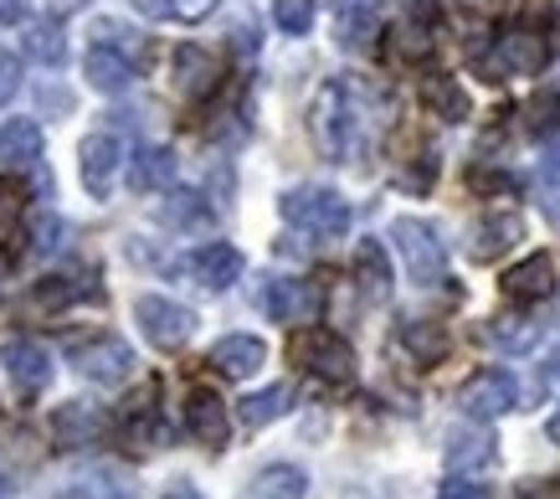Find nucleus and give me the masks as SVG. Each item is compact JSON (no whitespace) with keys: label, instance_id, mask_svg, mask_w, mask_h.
I'll use <instances>...</instances> for the list:
<instances>
[{"label":"nucleus","instance_id":"obj_1","mask_svg":"<svg viewBox=\"0 0 560 499\" xmlns=\"http://www.w3.org/2000/svg\"><path fill=\"white\" fill-rule=\"evenodd\" d=\"M308 129H314V144H319L329 160H355L360 135H365V108H360V88L335 78V83L319 88L314 98V114H308Z\"/></svg>","mask_w":560,"mask_h":499},{"label":"nucleus","instance_id":"obj_2","mask_svg":"<svg viewBox=\"0 0 560 499\" xmlns=\"http://www.w3.org/2000/svg\"><path fill=\"white\" fill-rule=\"evenodd\" d=\"M289 356L304 365L314 381H324V386H355L360 361H355V350H350V340H345V335H335V329L304 325L289 340Z\"/></svg>","mask_w":560,"mask_h":499},{"label":"nucleus","instance_id":"obj_3","mask_svg":"<svg viewBox=\"0 0 560 499\" xmlns=\"http://www.w3.org/2000/svg\"><path fill=\"white\" fill-rule=\"evenodd\" d=\"M278 211H283V222H293L299 232H308V237L329 242V237H345V232H350V201H345L340 190L299 186L278 201Z\"/></svg>","mask_w":560,"mask_h":499},{"label":"nucleus","instance_id":"obj_4","mask_svg":"<svg viewBox=\"0 0 560 499\" xmlns=\"http://www.w3.org/2000/svg\"><path fill=\"white\" fill-rule=\"evenodd\" d=\"M550 62V42L529 26H510V32L493 36V47L478 57V68L489 83H504V78H535V72Z\"/></svg>","mask_w":560,"mask_h":499},{"label":"nucleus","instance_id":"obj_5","mask_svg":"<svg viewBox=\"0 0 560 499\" xmlns=\"http://www.w3.org/2000/svg\"><path fill=\"white\" fill-rule=\"evenodd\" d=\"M390 242L396 253L407 258V274L417 283H442L447 278V242L438 237V227L422 222V217H396L390 222Z\"/></svg>","mask_w":560,"mask_h":499},{"label":"nucleus","instance_id":"obj_6","mask_svg":"<svg viewBox=\"0 0 560 499\" xmlns=\"http://www.w3.org/2000/svg\"><path fill=\"white\" fill-rule=\"evenodd\" d=\"M514 402H520V381H514L510 371L489 365V371H474V376L463 381L458 413L468 417V422H499L504 413H514Z\"/></svg>","mask_w":560,"mask_h":499},{"label":"nucleus","instance_id":"obj_7","mask_svg":"<svg viewBox=\"0 0 560 499\" xmlns=\"http://www.w3.org/2000/svg\"><path fill=\"white\" fill-rule=\"evenodd\" d=\"M72 361L88 381L98 386H119L135 376V345L119 335H93V340H72Z\"/></svg>","mask_w":560,"mask_h":499},{"label":"nucleus","instance_id":"obj_8","mask_svg":"<svg viewBox=\"0 0 560 499\" xmlns=\"http://www.w3.org/2000/svg\"><path fill=\"white\" fill-rule=\"evenodd\" d=\"M135 320L144 329V340L160 345V350H180V345L196 335V310L175 304V299H160V293H144L135 304Z\"/></svg>","mask_w":560,"mask_h":499},{"label":"nucleus","instance_id":"obj_9","mask_svg":"<svg viewBox=\"0 0 560 499\" xmlns=\"http://www.w3.org/2000/svg\"><path fill=\"white\" fill-rule=\"evenodd\" d=\"M257 304L268 314L272 325H314V314H319V289L304 283V278H268L262 289H257Z\"/></svg>","mask_w":560,"mask_h":499},{"label":"nucleus","instance_id":"obj_10","mask_svg":"<svg viewBox=\"0 0 560 499\" xmlns=\"http://www.w3.org/2000/svg\"><path fill=\"white\" fill-rule=\"evenodd\" d=\"M119 160H124V144L114 135H88L83 150H78V165H83V186L93 201H103L114 181H119Z\"/></svg>","mask_w":560,"mask_h":499},{"label":"nucleus","instance_id":"obj_11","mask_svg":"<svg viewBox=\"0 0 560 499\" xmlns=\"http://www.w3.org/2000/svg\"><path fill=\"white\" fill-rule=\"evenodd\" d=\"M381 36V0H335V42L345 53H371Z\"/></svg>","mask_w":560,"mask_h":499},{"label":"nucleus","instance_id":"obj_12","mask_svg":"<svg viewBox=\"0 0 560 499\" xmlns=\"http://www.w3.org/2000/svg\"><path fill=\"white\" fill-rule=\"evenodd\" d=\"M186 428L190 438L201 448H226V438H232V417H226V402H221L217 392H206V386H196V392L186 396Z\"/></svg>","mask_w":560,"mask_h":499},{"label":"nucleus","instance_id":"obj_13","mask_svg":"<svg viewBox=\"0 0 560 499\" xmlns=\"http://www.w3.org/2000/svg\"><path fill=\"white\" fill-rule=\"evenodd\" d=\"M0 365H5V376L16 381L21 396L47 392V381H51V356H47V345H36V340H11L5 350H0Z\"/></svg>","mask_w":560,"mask_h":499},{"label":"nucleus","instance_id":"obj_14","mask_svg":"<svg viewBox=\"0 0 560 499\" xmlns=\"http://www.w3.org/2000/svg\"><path fill=\"white\" fill-rule=\"evenodd\" d=\"M499 283H504V299H510V304H540V299L556 293V263L545 258V253H529V258L514 263Z\"/></svg>","mask_w":560,"mask_h":499},{"label":"nucleus","instance_id":"obj_15","mask_svg":"<svg viewBox=\"0 0 560 499\" xmlns=\"http://www.w3.org/2000/svg\"><path fill=\"white\" fill-rule=\"evenodd\" d=\"M186 268H190V278H196L201 289L221 293V289H232V283L242 278V253L232 247V242H206L201 253H190L186 258Z\"/></svg>","mask_w":560,"mask_h":499},{"label":"nucleus","instance_id":"obj_16","mask_svg":"<svg viewBox=\"0 0 560 499\" xmlns=\"http://www.w3.org/2000/svg\"><path fill=\"white\" fill-rule=\"evenodd\" d=\"M520 237H525V222H520L514 211H493V217L474 222V232H468V258H474V263H493L499 253H510Z\"/></svg>","mask_w":560,"mask_h":499},{"label":"nucleus","instance_id":"obj_17","mask_svg":"<svg viewBox=\"0 0 560 499\" xmlns=\"http://www.w3.org/2000/svg\"><path fill=\"white\" fill-rule=\"evenodd\" d=\"M139 62L135 57H124L119 47H103V42H93L83 57V78L88 88H98V93H124V88L135 83Z\"/></svg>","mask_w":560,"mask_h":499},{"label":"nucleus","instance_id":"obj_18","mask_svg":"<svg viewBox=\"0 0 560 499\" xmlns=\"http://www.w3.org/2000/svg\"><path fill=\"white\" fill-rule=\"evenodd\" d=\"M51 438H57V448H68V453L93 448L103 438V413L98 407H83V402H68V407L51 413Z\"/></svg>","mask_w":560,"mask_h":499},{"label":"nucleus","instance_id":"obj_19","mask_svg":"<svg viewBox=\"0 0 560 499\" xmlns=\"http://www.w3.org/2000/svg\"><path fill=\"white\" fill-rule=\"evenodd\" d=\"M493 464H499V443H493V432L483 428V422L447 438V468H453V474H483V468H493Z\"/></svg>","mask_w":560,"mask_h":499},{"label":"nucleus","instance_id":"obj_20","mask_svg":"<svg viewBox=\"0 0 560 499\" xmlns=\"http://www.w3.org/2000/svg\"><path fill=\"white\" fill-rule=\"evenodd\" d=\"M262 361H268V345L257 335H226V340L211 345V365L232 381H247L253 371H262Z\"/></svg>","mask_w":560,"mask_h":499},{"label":"nucleus","instance_id":"obj_21","mask_svg":"<svg viewBox=\"0 0 560 499\" xmlns=\"http://www.w3.org/2000/svg\"><path fill=\"white\" fill-rule=\"evenodd\" d=\"M221 83V62L206 47H180L175 53V88H180V98H206V93H217Z\"/></svg>","mask_w":560,"mask_h":499},{"label":"nucleus","instance_id":"obj_22","mask_svg":"<svg viewBox=\"0 0 560 499\" xmlns=\"http://www.w3.org/2000/svg\"><path fill=\"white\" fill-rule=\"evenodd\" d=\"M171 181H175V150L139 144L135 155H129V190L150 196V190H171Z\"/></svg>","mask_w":560,"mask_h":499},{"label":"nucleus","instance_id":"obj_23","mask_svg":"<svg viewBox=\"0 0 560 499\" xmlns=\"http://www.w3.org/2000/svg\"><path fill=\"white\" fill-rule=\"evenodd\" d=\"M36 160H42V124L36 119L0 124V165L5 171H36Z\"/></svg>","mask_w":560,"mask_h":499},{"label":"nucleus","instance_id":"obj_24","mask_svg":"<svg viewBox=\"0 0 560 499\" xmlns=\"http://www.w3.org/2000/svg\"><path fill=\"white\" fill-rule=\"evenodd\" d=\"M540 335H545V325L529 320V314H499V320L483 325V340L499 345L504 356H529V350L540 345Z\"/></svg>","mask_w":560,"mask_h":499},{"label":"nucleus","instance_id":"obj_25","mask_svg":"<svg viewBox=\"0 0 560 499\" xmlns=\"http://www.w3.org/2000/svg\"><path fill=\"white\" fill-rule=\"evenodd\" d=\"M396 345H401L417 365H442V361H447V350H453L447 329L427 325V320H407V325L396 329Z\"/></svg>","mask_w":560,"mask_h":499},{"label":"nucleus","instance_id":"obj_26","mask_svg":"<svg viewBox=\"0 0 560 499\" xmlns=\"http://www.w3.org/2000/svg\"><path fill=\"white\" fill-rule=\"evenodd\" d=\"M308 495V474L299 464H268L253 474L247 499H304Z\"/></svg>","mask_w":560,"mask_h":499},{"label":"nucleus","instance_id":"obj_27","mask_svg":"<svg viewBox=\"0 0 560 499\" xmlns=\"http://www.w3.org/2000/svg\"><path fill=\"white\" fill-rule=\"evenodd\" d=\"M422 104L447 124H463L468 119V93L458 88V78H447V72H427L422 78Z\"/></svg>","mask_w":560,"mask_h":499},{"label":"nucleus","instance_id":"obj_28","mask_svg":"<svg viewBox=\"0 0 560 499\" xmlns=\"http://www.w3.org/2000/svg\"><path fill=\"white\" fill-rule=\"evenodd\" d=\"M355 278H360V293H365V299H386L390 293V258L375 237L355 247Z\"/></svg>","mask_w":560,"mask_h":499},{"label":"nucleus","instance_id":"obj_29","mask_svg":"<svg viewBox=\"0 0 560 499\" xmlns=\"http://www.w3.org/2000/svg\"><path fill=\"white\" fill-rule=\"evenodd\" d=\"M289 402H293V392L283 381H278V386H262V392L242 396V422H247V428H268V422H278V417L289 413Z\"/></svg>","mask_w":560,"mask_h":499},{"label":"nucleus","instance_id":"obj_30","mask_svg":"<svg viewBox=\"0 0 560 499\" xmlns=\"http://www.w3.org/2000/svg\"><path fill=\"white\" fill-rule=\"evenodd\" d=\"M26 57L57 68V62L68 57V36H62V26H57V21H36L32 32H26Z\"/></svg>","mask_w":560,"mask_h":499},{"label":"nucleus","instance_id":"obj_31","mask_svg":"<svg viewBox=\"0 0 560 499\" xmlns=\"http://www.w3.org/2000/svg\"><path fill=\"white\" fill-rule=\"evenodd\" d=\"M206 217H211V207H206L201 190H171V201L160 207V222L171 227H201Z\"/></svg>","mask_w":560,"mask_h":499},{"label":"nucleus","instance_id":"obj_32","mask_svg":"<svg viewBox=\"0 0 560 499\" xmlns=\"http://www.w3.org/2000/svg\"><path fill=\"white\" fill-rule=\"evenodd\" d=\"M21 232H26V196L0 181V247L21 242Z\"/></svg>","mask_w":560,"mask_h":499},{"label":"nucleus","instance_id":"obj_33","mask_svg":"<svg viewBox=\"0 0 560 499\" xmlns=\"http://www.w3.org/2000/svg\"><path fill=\"white\" fill-rule=\"evenodd\" d=\"M525 129H529L535 139L560 135V98H556V93H540V98H529V104H525Z\"/></svg>","mask_w":560,"mask_h":499},{"label":"nucleus","instance_id":"obj_34","mask_svg":"<svg viewBox=\"0 0 560 499\" xmlns=\"http://www.w3.org/2000/svg\"><path fill=\"white\" fill-rule=\"evenodd\" d=\"M272 21L289 36H304L308 26H314V0H278V5H272Z\"/></svg>","mask_w":560,"mask_h":499},{"label":"nucleus","instance_id":"obj_35","mask_svg":"<svg viewBox=\"0 0 560 499\" xmlns=\"http://www.w3.org/2000/svg\"><path fill=\"white\" fill-rule=\"evenodd\" d=\"M72 293H78V289H72L68 278H47V283H36V289H32V299H26V310H62V304H68Z\"/></svg>","mask_w":560,"mask_h":499},{"label":"nucleus","instance_id":"obj_36","mask_svg":"<svg viewBox=\"0 0 560 499\" xmlns=\"http://www.w3.org/2000/svg\"><path fill=\"white\" fill-rule=\"evenodd\" d=\"M36 253H42V258H51V253H62V247H68V222H62V217H42V222H36Z\"/></svg>","mask_w":560,"mask_h":499},{"label":"nucleus","instance_id":"obj_37","mask_svg":"<svg viewBox=\"0 0 560 499\" xmlns=\"http://www.w3.org/2000/svg\"><path fill=\"white\" fill-rule=\"evenodd\" d=\"M217 5L221 0H165V11H171L175 21H206Z\"/></svg>","mask_w":560,"mask_h":499},{"label":"nucleus","instance_id":"obj_38","mask_svg":"<svg viewBox=\"0 0 560 499\" xmlns=\"http://www.w3.org/2000/svg\"><path fill=\"white\" fill-rule=\"evenodd\" d=\"M16 93H21V62L0 53V104H11Z\"/></svg>","mask_w":560,"mask_h":499},{"label":"nucleus","instance_id":"obj_39","mask_svg":"<svg viewBox=\"0 0 560 499\" xmlns=\"http://www.w3.org/2000/svg\"><path fill=\"white\" fill-rule=\"evenodd\" d=\"M438 499H489V489H483V484H474V479H463V474H458V479L442 484Z\"/></svg>","mask_w":560,"mask_h":499},{"label":"nucleus","instance_id":"obj_40","mask_svg":"<svg viewBox=\"0 0 560 499\" xmlns=\"http://www.w3.org/2000/svg\"><path fill=\"white\" fill-rule=\"evenodd\" d=\"M540 186H545V196H560V144L540 160Z\"/></svg>","mask_w":560,"mask_h":499},{"label":"nucleus","instance_id":"obj_41","mask_svg":"<svg viewBox=\"0 0 560 499\" xmlns=\"http://www.w3.org/2000/svg\"><path fill=\"white\" fill-rule=\"evenodd\" d=\"M474 186L478 190H514V175H504V171H474Z\"/></svg>","mask_w":560,"mask_h":499},{"label":"nucleus","instance_id":"obj_42","mask_svg":"<svg viewBox=\"0 0 560 499\" xmlns=\"http://www.w3.org/2000/svg\"><path fill=\"white\" fill-rule=\"evenodd\" d=\"M26 11H32V0H0V26H16V21H26Z\"/></svg>","mask_w":560,"mask_h":499},{"label":"nucleus","instance_id":"obj_43","mask_svg":"<svg viewBox=\"0 0 560 499\" xmlns=\"http://www.w3.org/2000/svg\"><path fill=\"white\" fill-rule=\"evenodd\" d=\"M237 53H257V26H237Z\"/></svg>","mask_w":560,"mask_h":499},{"label":"nucleus","instance_id":"obj_44","mask_svg":"<svg viewBox=\"0 0 560 499\" xmlns=\"http://www.w3.org/2000/svg\"><path fill=\"white\" fill-rule=\"evenodd\" d=\"M165 499H201V495H196L190 484H175V489H171V495H165Z\"/></svg>","mask_w":560,"mask_h":499},{"label":"nucleus","instance_id":"obj_45","mask_svg":"<svg viewBox=\"0 0 560 499\" xmlns=\"http://www.w3.org/2000/svg\"><path fill=\"white\" fill-rule=\"evenodd\" d=\"M545 432H550V443L560 448V407H556V413H550V428H545Z\"/></svg>","mask_w":560,"mask_h":499},{"label":"nucleus","instance_id":"obj_46","mask_svg":"<svg viewBox=\"0 0 560 499\" xmlns=\"http://www.w3.org/2000/svg\"><path fill=\"white\" fill-rule=\"evenodd\" d=\"M545 376H556V381H560V356H556V361H550V365H545Z\"/></svg>","mask_w":560,"mask_h":499},{"label":"nucleus","instance_id":"obj_47","mask_svg":"<svg viewBox=\"0 0 560 499\" xmlns=\"http://www.w3.org/2000/svg\"><path fill=\"white\" fill-rule=\"evenodd\" d=\"M0 499H11V484H0Z\"/></svg>","mask_w":560,"mask_h":499},{"label":"nucleus","instance_id":"obj_48","mask_svg":"<svg viewBox=\"0 0 560 499\" xmlns=\"http://www.w3.org/2000/svg\"><path fill=\"white\" fill-rule=\"evenodd\" d=\"M520 499H535V495H520Z\"/></svg>","mask_w":560,"mask_h":499}]
</instances>
